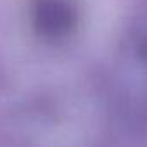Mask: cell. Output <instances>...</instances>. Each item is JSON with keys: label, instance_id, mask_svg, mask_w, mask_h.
Wrapping results in <instances>:
<instances>
[{"label": "cell", "instance_id": "1", "mask_svg": "<svg viewBox=\"0 0 147 147\" xmlns=\"http://www.w3.org/2000/svg\"><path fill=\"white\" fill-rule=\"evenodd\" d=\"M76 24L78 11L69 0H36L33 5V26L43 38H64Z\"/></svg>", "mask_w": 147, "mask_h": 147}]
</instances>
